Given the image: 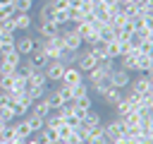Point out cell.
Wrapping results in <instances>:
<instances>
[{"label":"cell","mask_w":153,"mask_h":144,"mask_svg":"<svg viewBox=\"0 0 153 144\" xmlns=\"http://www.w3.org/2000/svg\"><path fill=\"white\" fill-rule=\"evenodd\" d=\"M62 72H65V62L62 60H48V65L43 67V74H45L48 84L50 82H60L62 79Z\"/></svg>","instance_id":"cell-2"},{"label":"cell","mask_w":153,"mask_h":144,"mask_svg":"<svg viewBox=\"0 0 153 144\" xmlns=\"http://www.w3.org/2000/svg\"><path fill=\"white\" fill-rule=\"evenodd\" d=\"M31 70H33V67H31V62H29V58H22V60H19V65H17V70H14V72H17V74H19V77H24V79H26V77H29V74H31Z\"/></svg>","instance_id":"cell-20"},{"label":"cell","mask_w":153,"mask_h":144,"mask_svg":"<svg viewBox=\"0 0 153 144\" xmlns=\"http://www.w3.org/2000/svg\"><path fill=\"white\" fill-rule=\"evenodd\" d=\"M72 103H74L76 108H84V110H91V108H93V101H91V94H88V96H81V98H74Z\"/></svg>","instance_id":"cell-29"},{"label":"cell","mask_w":153,"mask_h":144,"mask_svg":"<svg viewBox=\"0 0 153 144\" xmlns=\"http://www.w3.org/2000/svg\"><path fill=\"white\" fill-rule=\"evenodd\" d=\"M31 5H33V0H12L14 12H29V10H31Z\"/></svg>","instance_id":"cell-30"},{"label":"cell","mask_w":153,"mask_h":144,"mask_svg":"<svg viewBox=\"0 0 153 144\" xmlns=\"http://www.w3.org/2000/svg\"><path fill=\"white\" fill-rule=\"evenodd\" d=\"M0 144H7V142H0Z\"/></svg>","instance_id":"cell-36"},{"label":"cell","mask_w":153,"mask_h":144,"mask_svg":"<svg viewBox=\"0 0 153 144\" xmlns=\"http://www.w3.org/2000/svg\"><path fill=\"white\" fill-rule=\"evenodd\" d=\"M24 120L29 122L31 132H38V130L43 127V118H38V115H31V113H26V115H24Z\"/></svg>","instance_id":"cell-24"},{"label":"cell","mask_w":153,"mask_h":144,"mask_svg":"<svg viewBox=\"0 0 153 144\" xmlns=\"http://www.w3.org/2000/svg\"><path fill=\"white\" fill-rule=\"evenodd\" d=\"M62 41H65V50H72V53L81 50V46H84L81 36H79L72 26H69V29H65V26H62Z\"/></svg>","instance_id":"cell-1"},{"label":"cell","mask_w":153,"mask_h":144,"mask_svg":"<svg viewBox=\"0 0 153 144\" xmlns=\"http://www.w3.org/2000/svg\"><path fill=\"white\" fill-rule=\"evenodd\" d=\"M129 89H131V91H136V94H148V91H153L151 72H139V77L129 82Z\"/></svg>","instance_id":"cell-4"},{"label":"cell","mask_w":153,"mask_h":144,"mask_svg":"<svg viewBox=\"0 0 153 144\" xmlns=\"http://www.w3.org/2000/svg\"><path fill=\"white\" fill-rule=\"evenodd\" d=\"M0 120H5V122H12V120H14V113H12L10 106H2V108H0Z\"/></svg>","instance_id":"cell-32"},{"label":"cell","mask_w":153,"mask_h":144,"mask_svg":"<svg viewBox=\"0 0 153 144\" xmlns=\"http://www.w3.org/2000/svg\"><path fill=\"white\" fill-rule=\"evenodd\" d=\"M10 2H12V0H0V5H10Z\"/></svg>","instance_id":"cell-34"},{"label":"cell","mask_w":153,"mask_h":144,"mask_svg":"<svg viewBox=\"0 0 153 144\" xmlns=\"http://www.w3.org/2000/svg\"><path fill=\"white\" fill-rule=\"evenodd\" d=\"M53 17H55V7L50 5V0L41 7V22H53Z\"/></svg>","instance_id":"cell-26"},{"label":"cell","mask_w":153,"mask_h":144,"mask_svg":"<svg viewBox=\"0 0 153 144\" xmlns=\"http://www.w3.org/2000/svg\"><path fill=\"white\" fill-rule=\"evenodd\" d=\"M38 31H41L43 38H53V36H57V34L62 31V26L55 24V22H41V24H38Z\"/></svg>","instance_id":"cell-10"},{"label":"cell","mask_w":153,"mask_h":144,"mask_svg":"<svg viewBox=\"0 0 153 144\" xmlns=\"http://www.w3.org/2000/svg\"><path fill=\"white\" fill-rule=\"evenodd\" d=\"M29 113H31V115H38V118H45V115L50 113V108H48L45 98H38V101H33V103H31Z\"/></svg>","instance_id":"cell-16"},{"label":"cell","mask_w":153,"mask_h":144,"mask_svg":"<svg viewBox=\"0 0 153 144\" xmlns=\"http://www.w3.org/2000/svg\"><path fill=\"white\" fill-rule=\"evenodd\" d=\"M0 24H2V29H5V31H10V34H14V31H17V22H14V14H12V17H7L5 22H0Z\"/></svg>","instance_id":"cell-31"},{"label":"cell","mask_w":153,"mask_h":144,"mask_svg":"<svg viewBox=\"0 0 153 144\" xmlns=\"http://www.w3.org/2000/svg\"><path fill=\"white\" fill-rule=\"evenodd\" d=\"M14 14V7H12V2L10 5H0V22H5L7 17H12Z\"/></svg>","instance_id":"cell-33"},{"label":"cell","mask_w":153,"mask_h":144,"mask_svg":"<svg viewBox=\"0 0 153 144\" xmlns=\"http://www.w3.org/2000/svg\"><path fill=\"white\" fill-rule=\"evenodd\" d=\"M14 22H17V29H19V31H29L31 24H33L29 12H14Z\"/></svg>","instance_id":"cell-15"},{"label":"cell","mask_w":153,"mask_h":144,"mask_svg":"<svg viewBox=\"0 0 153 144\" xmlns=\"http://www.w3.org/2000/svg\"><path fill=\"white\" fill-rule=\"evenodd\" d=\"M129 82H131V74L127 72V70H122V67H115L112 72H110V86H115V89H127L129 86Z\"/></svg>","instance_id":"cell-5"},{"label":"cell","mask_w":153,"mask_h":144,"mask_svg":"<svg viewBox=\"0 0 153 144\" xmlns=\"http://www.w3.org/2000/svg\"><path fill=\"white\" fill-rule=\"evenodd\" d=\"M45 89H48V86H26V91H24V94H26L31 101H38V98H43V96H45Z\"/></svg>","instance_id":"cell-21"},{"label":"cell","mask_w":153,"mask_h":144,"mask_svg":"<svg viewBox=\"0 0 153 144\" xmlns=\"http://www.w3.org/2000/svg\"><path fill=\"white\" fill-rule=\"evenodd\" d=\"M0 142H2V139H0Z\"/></svg>","instance_id":"cell-37"},{"label":"cell","mask_w":153,"mask_h":144,"mask_svg":"<svg viewBox=\"0 0 153 144\" xmlns=\"http://www.w3.org/2000/svg\"><path fill=\"white\" fill-rule=\"evenodd\" d=\"M103 134H105V139H108V142L120 139V137L124 134V125H122V120H120V118H115V120H110V122H103Z\"/></svg>","instance_id":"cell-6"},{"label":"cell","mask_w":153,"mask_h":144,"mask_svg":"<svg viewBox=\"0 0 153 144\" xmlns=\"http://www.w3.org/2000/svg\"><path fill=\"white\" fill-rule=\"evenodd\" d=\"M105 53H108L110 60H117V58L122 55V50H120V41H117V38L108 41V43H105Z\"/></svg>","instance_id":"cell-18"},{"label":"cell","mask_w":153,"mask_h":144,"mask_svg":"<svg viewBox=\"0 0 153 144\" xmlns=\"http://www.w3.org/2000/svg\"><path fill=\"white\" fill-rule=\"evenodd\" d=\"M12 127H14V134H17V137H22V139H29V137L33 134V132H31V127H29V122H26L24 118H19Z\"/></svg>","instance_id":"cell-17"},{"label":"cell","mask_w":153,"mask_h":144,"mask_svg":"<svg viewBox=\"0 0 153 144\" xmlns=\"http://www.w3.org/2000/svg\"><path fill=\"white\" fill-rule=\"evenodd\" d=\"M55 132H57V139H60V142H65V139H67V137H69V134L74 132V127H69V125H67V122L62 120V122H60V125L55 127Z\"/></svg>","instance_id":"cell-25"},{"label":"cell","mask_w":153,"mask_h":144,"mask_svg":"<svg viewBox=\"0 0 153 144\" xmlns=\"http://www.w3.org/2000/svg\"><path fill=\"white\" fill-rule=\"evenodd\" d=\"M122 94H124L122 89H115V86H108V89H105V91L100 94V98H103V103H105V106H110V108H115V106H117V101L122 98Z\"/></svg>","instance_id":"cell-9"},{"label":"cell","mask_w":153,"mask_h":144,"mask_svg":"<svg viewBox=\"0 0 153 144\" xmlns=\"http://www.w3.org/2000/svg\"><path fill=\"white\" fill-rule=\"evenodd\" d=\"M153 67V55H136V62H134V72H151Z\"/></svg>","instance_id":"cell-13"},{"label":"cell","mask_w":153,"mask_h":144,"mask_svg":"<svg viewBox=\"0 0 153 144\" xmlns=\"http://www.w3.org/2000/svg\"><path fill=\"white\" fill-rule=\"evenodd\" d=\"M29 62H31L33 70H43V67L48 65V58H45V53H43L41 48H36V50L29 55Z\"/></svg>","instance_id":"cell-12"},{"label":"cell","mask_w":153,"mask_h":144,"mask_svg":"<svg viewBox=\"0 0 153 144\" xmlns=\"http://www.w3.org/2000/svg\"><path fill=\"white\" fill-rule=\"evenodd\" d=\"M43 98H45V103H48V108H50V110H57V108L62 106V98H60L55 91H53L50 96H43Z\"/></svg>","instance_id":"cell-28"},{"label":"cell","mask_w":153,"mask_h":144,"mask_svg":"<svg viewBox=\"0 0 153 144\" xmlns=\"http://www.w3.org/2000/svg\"><path fill=\"white\" fill-rule=\"evenodd\" d=\"M14 50L22 55V58H29L33 50H36V38L33 36H22L14 41Z\"/></svg>","instance_id":"cell-7"},{"label":"cell","mask_w":153,"mask_h":144,"mask_svg":"<svg viewBox=\"0 0 153 144\" xmlns=\"http://www.w3.org/2000/svg\"><path fill=\"white\" fill-rule=\"evenodd\" d=\"M0 60H2V62H7V65H12V67H17V65H19V60H22V55H19L17 50H7V53H2V55H0Z\"/></svg>","instance_id":"cell-19"},{"label":"cell","mask_w":153,"mask_h":144,"mask_svg":"<svg viewBox=\"0 0 153 144\" xmlns=\"http://www.w3.org/2000/svg\"><path fill=\"white\" fill-rule=\"evenodd\" d=\"M91 94V86L86 82H79L76 86H72V98H81V96H88Z\"/></svg>","instance_id":"cell-22"},{"label":"cell","mask_w":153,"mask_h":144,"mask_svg":"<svg viewBox=\"0 0 153 144\" xmlns=\"http://www.w3.org/2000/svg\"><path fill=\"white\" fill-rule=\"evenodd\" d=\"M81 125H84V127L91 132V130H96V127H100V125H103V118H100V115H98V113L91 108V110L86 113V118L81 120Z\"/></svg>","instance_id":"cell-11"},{"label":"cell","mask_w":153,"mask_h":144,"mask_svg":"<svg viewBox=\"0 0 153 144\" xmlns=\"http://www.w3.org/2000/svg\"><path fill=\"white\" fill-rule=\"evenodd\" d=\"M26 86H48V79H45L43 70H31V74L26 77Z\"/></svg>","instance_id":"cell-14"},{"label":"cell","mask_w":153,"mask_h":144,"mask_svg":"<svg viewBox=\"0 0 153 144\" xmlns=\"http://www.w3.org/2000/svg\"><path fill=\"white\" fill-rule=\"evenodd\" d=\"M96 65H98V60H96V55H93L91 50H84V53L79 50V58H76V67H79L84 74H86V72H91Z\"/></svg>","instance_id":"cell-8"},{"label":"cell","mask_w":153,"mask_h":144,"mask_svg":"<svg viewBox=\"0 0 153 144\" xmlns=\"http://www.w3.org/2000/svg\"><path fill=\"white\" fill-rule=\"evenodd\" d=\"M33 2H36V0H33Z\"/></svg>","instance_id":"cell-38"},{"label":"cell","mask_w":153,"mask_h":144,"mask_svg":"<svg viewBox=\"0 0 153 144\" xmlns=\"http://www.w3.org/2000/svg\"><path fill=\"white\" fill-rule=\"evenodd\" d=\"M2 31H5V29H2V24H0V34H2Z\"/></svg>","instance_id":"cell-35"},{"label":"cell","mask_w":153,"mask_h":144,"mask_svg":"<svg viewBox=\"0 0 153 144\" xmlns=\"http://www.w3.org/2000/svg\"><path fill=\"white\" fill-rule=\"evenodd\" d=\"M53 22H55V24H60V26L69 24V10H55V17H53Z\"/></svg>","instance_id":"cell-27"},{"label":"cell","mask_w":153,"mask_h":144,"mask_svg":"<svg viewBox=\"0 0 153 144\" xmlns=\"http://www.w3.org/2000/svg\"><path fill=\"white\" fill-rule=\"evenodd\" d=\"M79 82H84V72H81L76 65H65V72H62V79H60V84L76 86Z\"/></svg>","instance_id":"cell-3"},{"label":"cell","mask_w":153,"mask_h":144,"mask_svg":"<svg viewBox=\"0 0 153 144\" xmlns=\"http://www.w3.org/2000/svg\"><path fill=\"white\" fill-rule=\"evenodd\" d=\"M55 94L62 98V103H72L74 98H72V86H67V84H60L57 89H55Z\"/></svg>","instance_id":"cell-23"}]
</instances>
